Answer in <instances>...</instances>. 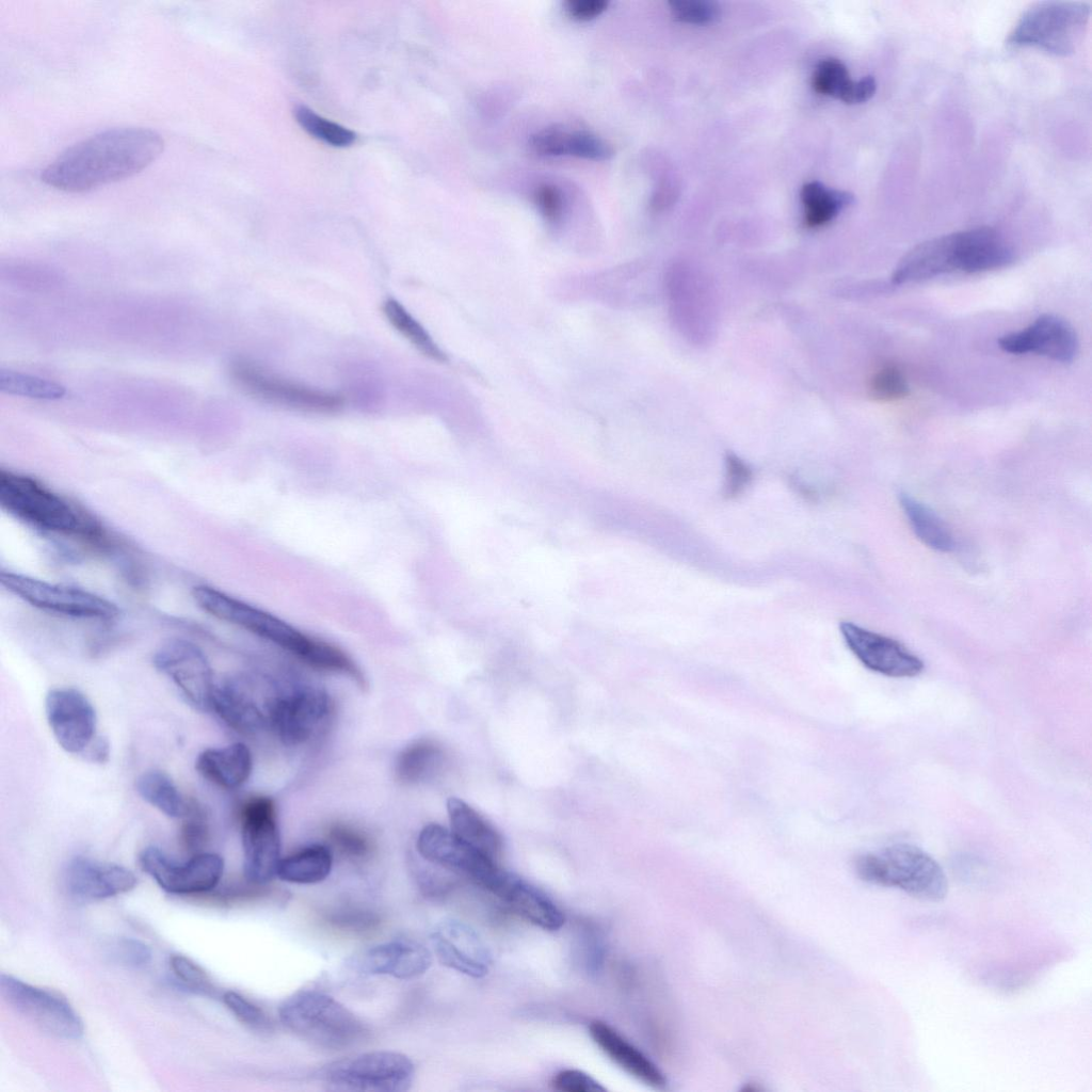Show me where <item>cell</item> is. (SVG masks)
<instances>
[{"label":"cell","instance_id":"cell-1","mask_svg":"<svg viewBox=\"0 0 1092 1092\" xmlns=\"http://www.w3.org/2000/svg\"><path fill=\"white\" fill-rule=\"evenodd\" d=\"M163 145L161 135L148 128L108 129L64 150L41 179L66 192L92 190L139 173L160 156Z\"/></svg>","mask_w":1092,"mask_h":1092},{"label":"cell","instance_id":"cell-2","mask_svg":"<svg viewBox=\"0 0 1092 1092\" xmlns=\"http://www.w3.org/2000/svg\"><path fill=\"white\" fill-rule=\"evenodd\" d=\"M195 604L212 616L253 632L295 655L312 668L354 674L356 667L340 649L315 640L287 623L212 587L192 590Z\"/></svg>","mask_w":1092,"mask_h":1092},{"label":"cell","instance_id":"cell-3","mask_svg":"<svg viewBox=\"0 0 1092 1092\" xmlns=\"http://www.w3.org/2000/svg\"><path fill=\"white\" fill-rule=\"evenodd\" d=\"M0 504L18 520L43 532L87 540L101 534L92 517L27 475L1 470Z\"/></svg>","mask_w":1092,"mask_h":1092},{"label":"cell","instance_id":"cell-4","mask_svg":"<svg viewBox=\"0 0 1092 1092\" xmlns=\"http://www.w3.org/2000/svg\"><path fill=\"white\" fill-rule=\"evenodd\" d=\"M857 877L869 884L898 888L924 901L936 902L948 893L942 866L926 851L899 842L854 860Z\"/></svg>","mask_w":1092,"mask_h":1092},{"label":"cell","instance_id":"cell-5","mask_svg":"<svg viewBox=\"0 0 1092 1092\" xmlns=\"http://www.w3.org/2000/svg\"><path fill=\"white\" fill-rule=\"evenodd\" d=\"M280 1022L294 1034L326 1049H346L360 1043L368 1031L364 1023L332 996L304 990L285 999Z\"/></svg>","mask_w":1092,"mask_h":1092},{"label":"cell","instance_id":"cell-6","mask_svg":"<svg viewBox=\"0 0 1092 1092\" xmlns=\"http://www.w3.org/2000/svg\"><path fill=\"white\" fill-rule=\"evenodd\" d=\"M1090 11V5L1082 1L1039 2L1022 15L1007 42L1067 55L1082 35Z\"/></svg>","mask_w":1092,"mask_h":1092},{"label":"cell","instance_id":"cell-7","mask_svg":"<svg viewBox=\"0 0 1092 1092\" xmlns=\"http://www.w3.org/2000/svg\"><path fill=\"white\" fill-rule=\"evenodd\" d=\"M415 1075L412 1060L400 1053L374 1050L334 1061L321 1071V1078L333 1090L403 1092Z\"/></svg>","mask_w":1092,"mask_h":1092},{"label":"cell","instance_id":"cell-8","mask_svg":"<svg viewBox=\"0 0 1092 1092\" xmlns=\"http://www.w3.org/2000/svg\"><path fill=\"white\" fill-rule=\"evenodd\" d=\"M0 581L9 592L37 609L75 619L111 620L118 608L91 591L48 582L28 575L2 571Z\"/></svg>","mask_w":1092,"mask_h":1092},{"label":"cell","instance_id":"cell-9","mask_svg":"<svg viewBox=\"0 0 1092 1092\" xmlns=\"http://www.w3.org/2000/svg\"><path fill=\"white\" fill-rule=\"evenodd\" d=\"M268 727L286 745L308 741L331 712L327 693L306 684L286 686L264 703Z\"/></svg>","mask_w":1092,"mask_h":1092},{"label":"cell","instance_id":"cell-10","mask_svg":"<svg viewBox=\"0 0 1092 1092\" xmlns=\"http://www.w3.org/2000/svg\"><path fill=\"white\" fill-rule=\"evenodd\" d=\"M976 259L977 243L973 228L944 235L910 250L896 266L892 280L902 285L954 271L974 273Z\"/></svg>","mask_w":1092,"mask_h":1092},{"label":"cell","instance_id":"cell-11","mask_svg":"<svg viewBox=\"0 0 1092 1092\" xmlns=\"http://www.w3.org/2000/svg\"><path fill=\"white\" fill-rule=\"evenodd\" d=\"M0 992L16 1012L46 1033L64 1040L83 1035L81 1017L62 995L6 974H1Z\"/></svg>","mask_w":1092,"mask_h":1092},{"label":"cell","instance_id":"cell-12","mask_svg":"<svg viewBox=\"0 0 1092 1092\" xmlns=\"http://www.w3.org/2000/svg\"><path fill=\"white\" fill-rule=\"evenodd\" d=\"M243 869L247 881L263 885L276 876L280 835L273 800L253 797L241 807Z\"/></svg>","mask_w":1092,"mask_h":1092},{"label":"cell","instance_id":"cell-13","mask_svg":"<svg viewBox=\"0 0 1092 1092\" xmlns=\"http://www.w3.org/2000/svg\"><path fill=\"white\" fill-rule=\"evenodd\" d=\"M416 847L427 862L462 874L491 893L504 870L450 829L436 823H430L420 831Z\"/></svg>","mask_w":1092,"mask_h":1092},{"label":"cell","instance_id":"cell-14","mask_svg":"<svg viewBox=\"0 0 1092 1092\" xmlns=\"http://www.w3.org/2000/svg\"><path fill=\"white\" fill-rule=\"evenodd\" d=\"M142 869L165 892L192 895L214 888L224 872V861L211 852H197L179 863L161 849L150 846L139 856Z\"/></svg>","mask_w":1092,"mask_h":1092},{"label":"cell","instance_id":"cell-15","mask_svg":"<svg viewBox=\"0 0 1092 1092\" xmlns=\"http://www.w3.org/2000/svg\"><path fill=\"white\" fill-rule=\"evenodd\" d=\"M152 661L190 705L202 711L210 710L215 682L210 663L196 644L183 639L167 640L156 651Z\"/></svg>","mask_w":1092,"mask_h":1092},{"label":"cell","instance_id":"cell-16","mask_svg":"<svg viewBox=\"0 0 1092 1092\" xmlns=\"http://www.w3.org/2000/svg\"><path fill=\"white\" fill-rule=\"evenodd\" d=\"M231 374L246 392L275 405L309 413H335L343 406L338 395L279 379L244 360L232 364Z\"/></svg>","mask_w":1092,"mask_h":1092},{"label":"cell","instance_id":"cell-17","mask_svg":"<svg viewBox=\"0 0 1092 1092\" xmlns=\"http://www.w3.org/2000/svg\"><path fill=\"white\" fill-rule=\"evenodd\" d=\"M45 713L53 737L67 753L84 756L98 738L95 708L75 688L49 690L45 697Z\"/></svg>","mask_w":1092,"mask_h":1092},{"label":"cell","instance_id":"cell-18","mask_svg":"<svg viewBox=\"0 0 1092 1092\" xmlns=\"http://www.w3.org/2000/svg\"><path fill=\"white\" fill-rule=\"evenodd\" d=\"M839 629L849 649L873 672L890 677H914L925 668L918 656L892 638L852 622H841Z\"/></svg>","mask_w":1092,"mask_h":1092},{"label":"cell","instance_id":"cell-19","mask_svg":"<svg viewBox=\"0 0 1092 1092\" xmlns=\"http://www.w3.org/2000/svg\"><path fill=\"white\" fill-rule=\"evenodd\" d=\"M431 943L443 965L471 978L487 975L493 962L491 950L469 925L444 920L432 932Z\"/></svg>","mask_w":1092,"mask_h":1092},{"label":"cell","instance_id":"cell-20","mask_svg":"<svg viewBox=\"0 0 1092 1092\" xmlns=\"http://www.w3.org/2000/svg\"><path fill=\"white\" fill-rule=\"evenodd\" d=\"M998 344L1008 353H1035L1061 363L1072 362L1078 351L1073 327L1054 315L1040 316L1025 330L1002 336Z\"/></svg>","mask_w":1092,"mask_h":1092},{"label":"cell","instance_id":"cell-21","mask_svg":"<svg viewBox=\"0 0 1092 1092\" xmlns=\"http://www.w3.org/2000/svg\"><path fill=\"white\" fill-rule=\"evenodd\" d=\"M65 887L78 901H95L121 895L136 885L134 873L118 864L76 856L65 869Z\"/></svg>","mask_w":1092,"mask_h":1092},{"label":"cell","instance_id":"cell-22","mask_svg":"<svg viewBox=\"0 0 1092 1092\" xmlns=\"http://www.w3.org/2000/svg\"><path fill=\"white\" fill-rule=\"evenodd\" d=\"M431 964V952L423 945L398 940L369 948L356 960L355 965L360 973L368 975L413 979L423 975Z\"/></svg>","mask_w":1092,"mask_h":1092},{"label":"cell","instance_id":"cell-23","mask_svg":"<svg viewBox=\"0 0 1092 1092\" xmlns=\"http://www.w3.org/2000/svg\"><path fill=\"white\" fill-rule=\"evenodd\" d=\"M493 894L513 912L536 927L556 931L564 925L565 917L553 901L541 889L514 873L505 870Z\"/></svg>","mask_w":1092,"mask_h":1092},{"label":"cell","instance_id":"cell-24","mask_svg":"<svg viewBox=\"0 0 1092 1092\" xmlns=\"http://www.w3.org/2000/svg\"><path fill=\"white\" fill-rule=\"evenodd\" d=\"M210 710L230 728L254 735L268 727L267 714L244 681L228 679L214 685Z\"/></svg>","mask_w":1092,"mask_h":1092},{"label":"cell","instance_id":"cell-25","mask_svg":"<svg viewBox=\"0 0 1092 1092\" xmlns=\"http://www.w3.org/2000/svg\"><path fill=\"white\" fill-rule=\"evenodd\" d=\"M589 1033L595 1044L626 1073L649 1087H665L667 1079L662 1071L610 1025L593 1021Z\"/></svg>","mask_w":1092,"mask_h":1092},{"label":"cell","instance_id":"cell-26","mask_svg":"<svg viewBox=\"0 0 1092 1092\" xmlns=\"http://www.w3.org/2000/svg\"><path fill=\"white\" fill-rule=\"evenodd\" d=\"M195 769L209 782L225 789L243 785L253 769V757L243 742L202 751L195 759Z\"/></svg>","mask_w":1092,"mask_h":1092},{"label":"cell","instance_id":"cell-27","mask_svg":"<svg viewBox=\"0 0 1092 1092\" xmlns=\"http://www.w3.org/2000/svg\"><path fill=\"white\" fill-rule=\"evenodd\" d=\"M529 146L533 152L544 157L573 156L604 161L613 155L611 146L597 135L560 128H546L532 134Z\"/></svg>","mask_w":1092,"mask_h":1092},{"label":"cell","instance_id":"cell-28","mask_svg":"<svg viewBox=\"0 0 1092 1092\" xmlns=\"http://www.w3.org/2000/svg\"><path fill=\"white\" fill-rule=\"evenodd\" d=\"M450 830L466 844L494 860L502 852V839L494 826L470 805L457 798L447 801Z\"/></svg>","mask_w":1092,"mask_h":1092},{"label":"cell","instance_id":"cell-29","mask_svg":"<svg viewBox=\"0 0 1092 1092\" xmlns=\"http://www.w3.org/2000/svg\"><path fill=\"white\" fill-rule=\"evenodd\" d=\"M333 866V854L324 845H310L280 858L276 877L295 884H316L327 878Z\"/></svg>","mask_w":1092,"mask_h":1092},{"label":"cell","instance_id":"cell-30","mask_svg":"<svg viewBox=\"0 0 1092 1092\" xmlns=\"http://www.w3.org/2000/svg\"><path fill=\"white\" fill-rule=\"evenodd\" d=\"M135 790L148 804L171 818L186 817L191 805L168 774L148 770L135 780Z\"/></svg>","mask_w":1092,"mask_h":1092},{"label":"cell","instance_id":"cell-31","mask_svg":"<svg viewBox=\"0 0 1092 1092\" xmlns=\"http://www.w3.org/2000/svg\"><path fill=\"white\" fill-rule=\"evenodd\" d=\"M899 501L914 533L925 545L942 552L954 548L950 530L935 512L905 493L900 494Z\"/></svg>","mask_w":1092,"mask_h":1092},{"label":"cell","instance_id":"cell-32","mask_svg":"<svg viewBox=\"0 0 1092 1092\" xmlns=\"http://www.w3.org/2000/svg\"><path fill=\"white\" fill-rule=\"evenodd\" d=\"M444 760L443 749L432 740H418L406 746L397 757L395 773L404 784H417L430 778Z\"/></svg>","mask_w":1092,"mask_h":1092},{"label":"cell","instance_id":"cell-33","mask_svg":"<svg viewBox=\"0 0 1092 1092\" xmlns=\"http://www.w3.org/2000/svg\"><path fill=\"white\" fill-rule=\"evenodd\" d=\"M801 199L804 205V220L808 227H819L833 220L838 212L850 205L853 196L839 190L826 189L819 181L803 186Z\"/></svg>","mask_w":1092,"mask_h":1092},{"label":"cell","instance_id":"cell-34","mask_svg":"<svg viewBox=\"0 0 1092 1092\" xmlns=\"http://www.w3.org/2000/svg\"><path fill=\"white\" fill-rule=\"evenodd\" d=\"M383 312L388 322L421 353L438 362L446 360L445 354L423 326L398 301H385Z\"/></svg>","mask_w":1092,"mask_h":1092},{"label":"cell","instance_id":"cell-35","mask_svg":"<svg viewBox=\"0 0 1092 1092\" xmlns=\"http://www.w3.org/2000/svg\"><path fill=\"white\" fill-rule=\"evenodd\" d=\"M0 390L34 399L57 400L65 396L64 386L12 370H0Z\"/></svg>","mask_w":1092,"mask_h":1092},{"label":"cell","instance_id":"cell-36","mask_svg":"<svg viewBox=\"0 0 1092 1092\" xmlns=\"http://www.w3.org/2000/svg\"><path fill=\"white\" fill-rule=\"evenodd\" d=\"M298 123L309 134L333 146H348L355 140V133L336 123L325 119L305 106L294 110Z\"/></svg>","mask_w":1092,"mask_h":1092},{"label":"cell","instance_id":"cell-37","mask_svg":"<svg viewBox=\"0 0 1092 1092\" xmlns=\"http://www.w3.org/2000/svg\"><path fill=\"white\" fill-rule=\"evenodd\" d=\"M812 83L817 93L838 98L845 102L853 81L842 62L837 59H826L816 66Z\"/></svg>","mask_w":1092,"mask_h":1092},{"label":"cell","instance_id":"cell-38","mask_svg":"<svg viewBox=\"0 0 1092 1092\" xmlns=\"http://www.w3.org/2000/svg\"><path fill=\"white\" fill-rule=\"evenodd\" d=\"M327 836L332 846L347 857L364 858L371 851L367 835L351 825L335 823L330 828Z\"/></svg>","mask_w":1092,"mask_h":1092},{"label":"cell","instance_id":"cell-39","mask_svg":"<svg viewBox=\"0 0 1092 1092\" xmlns=\"http://www.w3.org/2000/svg\"><path fill=\"white\" fill-rule=\"evenodd\" d=\"M869 392L878 401H895L909 394V385L897 367L885 366L870 379Z\"/></svg>","mask_w":1092,"mask_h":1092},{"label":"cell","instance_id":"cell-40","mask_svg":"<svg viewBox=\"0 0 1092 1092\" xmlns=\"http://www.w3.org/2000/svg\"><path fill=\"white\" fill-rule=\"evenodd\" d=\"M170 967L176 978L189 990L203 995L214 992L211 979L205 969L190 958L182 954L170 957Z\"/></svg>","mask_w":1092,"mask_h":1092},{"label":"cell","instance_id":"cell-41","mask_svg":"<svg viewBox=\"0 0 1092 1092\" xmlns=\"http://www.w3.org/2000/svg\"><path fill=\"white\" fill-rule=\"evenodd\" d=\"M222 999L242 1024L257 1031L271 1030L272 1024L263 1010L243 995L227 991L223 994Z\"/></svg>","mask_w":1092,"mask_h":1092},{"label":"cell","instance_id":"cell-42","mask_svg":"<svg viewBox=\"0 0 1092 1092\" xmlns=\"http://www.w3.org/2000/svg\"><path fill=\"white\" fill-rule=\"evenodd\" d=\"M674 17L688 23H708L714 21L720 14L717 3L701 0H676L670 2Z\"/></svg>","mask_w":1092,"mask_h":1092},{"label":"cell","instance_id":"cell-43","mask_svg":"<svg viewBox=\"0 0 1092 1092\" xmlns=\"http://www.w3.org/2000/svg\"><path fill=\"white\" fill-rule=\"evenodd\" d=\"M550 1083L553 1090L561 1092H603L606 1090L587 1073L572 1069L558 1072Z\"/></svg>","mask_w":1092,"mask_h":1092},{"label":"cell","instance_id":"cell-44","mask_svg":"<svg viewBox=\"0 0 1092 1092\" xmlns=\"http://www.w3.org/2000/svg\"><path fill=\"white\" fill-rule=\"evenodd\" d=\"M752 470L740 457L727 453L725 457L724 494L732 498L738 496L750 483Z\"/></svg>","mask_w":1092,"mask_h":1092},{"label":"cell","instance_id":"cell-45","mask_svg":"<svg viewBox=\"0 0 1092 1092\" xmlns=\"http://www.w3.org/2000/svg\"><path fill=\"white\" fill-rule=\"evenodd\" d=\"M114 956L123 964L140 968L146 966L151 960V951L143 942L125 937L114 945Z\"/></svg>","mask_w":1092,"mask_h":1092},{"label":"cell","instance_id":"cell-46","mask_svg":"<svg viewBox=\"0 0 1092 1092\" xmlns=\"http://www.w3.org/2000/svg\"><path fill=\"white\" fill-rule=\"evenodd\" d=\"M582 957L587 973L592 977L598 976L604 968L605 945L593 929H584L582 933Z\"/></svg>","mask_w":1092,"mask_h":1092},{"label":"cell","instance_id":"cell-47","mask_svg":"<svg viewBox=\"0 0 1092 1092\" xmlns=\"http://www.w3.org/2000/svg\"><path fill=\"white\" fill-rule=\"evenodd\" d=\"M535 203L549 222H558L562 216L563 197L561 191L553 184L544 183L536 188L534 194Z\"/></svg>","mask_w":1092,"mask_h":1092},{"label":"cell","instance_id":"cell-48","mask_svg":"<svg viewBox=\"0 0 1092 1092\" xmlns=\"http://www.w3.org/2000/svg\"><path fill=\"white\" fill-rule=\"evenodd\" d=\"M194 808V806H191L186 816L188 817V821L184 823L181 831V838L184 846L192 851H195L203 846L208 833L207 822L204 819L202 812H195Z\"/></svg>","mask_w":1092,"mask_h":1092},{"label":"cell","instance_id":"cell-49","mask_svg":"<svg viewBox=\"0 0 1092 1092\" xmlns=\"http://www.w3.org/2000/svg\"><path fill=\"white\" fill-rule=\"evenodd\" d=\"M608 5L605 0H569L565 2V11L575 20L589 21L601 15Z\"/></svg>","mask_w":1092,"mask_h":1092},{"label":"cell","instance_id":"cell-50","mask_svg":"<svg viewBox=\"0 0 1092 1092\" xmlns=\"http://www.w3.org/2000/svg\"><path fill=\"white\" fill-rule=\"evenodd\" d=\"M332 922L347 929H367L372 927L376 919L364 912H341L334 916Z\"/></svg>","mask_w":1092,"mask_h":1092},{"label":"cell","instance_id":"cell-51","mask_svg":"<svg viewBox=\"0 0 1092 1092\" xmlns=\"http://www.w3.org/2000/svg\"><path fill=\"white\" fill-rule=\"evenodd\" d=\"M877 83L873 77L866 76L858 81H853L846 103H862L871 98L876 92Z\"/></svg>","mask_w":1092,"mask_h":1092},{"label":"cell","instance_id":"cell-52","mask_svg":"<svg viewBox=\"0 0 1092 1092\" xmlns=\"http://www.w3.org/2000/svg\"><path fill=\"white\" fill-rule=\"evenodd\" d=\"M83 757L92 762H105L109 757L108 741L101 737H98Z\"/></svg>","mask_w":1092,"mask_h":1092}]
</instances>
